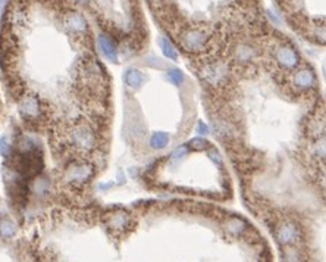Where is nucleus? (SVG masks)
Returning a JSON list of instances; mask_svg holds the SVG:
<instances>
[{"label": "nucleus", "instance_id": "f257e3e1", "mask_svg": "<svg viewBox=\"0 0 326 262\" xmlns=\"http://www.w3.org/2000/svg\"><path fill=\"white\" fill-rule=\"evenodd\" d=\"M18 112L24 122L30 125H39L46 119L44 102L34 93L21 94L18 100Z\"/></svg>", "mask_w": 326, "mask_h": 262}, {"label": "nucleus", "instance_id": "f03ea898", "mask_svg": "<svg viewBox=\"0 0 326 262\" xmlns=\"http://www.w3.org/2000/svg\"><path fill=\"white\" fill-rule=\"evenodd\" d=\"M179 40L187 52H200L207 43V36L200 28H188L179 36Z\"/></svg>", "mask_w": 326, "mask_h": 262}, {"label": "nucleus", "instance_id": "7ed1b4c3", "mask_svg": "<svg viewBox=\"0 0 326 262\" xmlns=\"http://www.w3.org/2000/svg\"><path fill=\"white\" fill-rule=\"evenodd\" d=\"M64 25H65L68 31L75 33V34H83L88 30L86 18L78 12H68L65 18H64Z\"/></svg>", "mask_w": 326, "mask_h": 262}, {"label": "nucleus", "instance_id": "20e7f679", "mask_svg": "<svg viewBox=\"0 0 326 262\" xmlns=\"http://www.w3.org/2000/svg\"><path fill=\"white\" fill-rule=\"evenodd\" d=\"M276 61L283 68H294L298 64V55L291 46H279L276 50Z\"/></svg>", "mask_w": 326, "mask_h": 262}, {"label": "nucleus", "instance_id": "39448f33", "mask_svg": "<svg viewBox=\"0 0 326 262\" xmlns=\"http://www.w3.org/2000/svg\"><path fill=\"white\" fill-rule=\"evenodd\" d=\"M97 43H99V49L102 50V53L108 58L109 61H112V62L118 61L116 47H115V44H113V42L109 37H106V36H99Z\"/></svg>", "mask_w": 326, "mask_h": 262}, {"label": "nucleus", "instance_id": "423d86ee", "mask_svg": "<svg viewBox=\"0 0 326 262\" xmlns=\"http://www.w3.org/2000/svg\"><path fill=\"white\" fill-rule=\"evenodd\" d=\"M17 224L11 218H0V237L3 240H11L17 236Z\"/></svg>", "mask_w": 326, "mask_h": 262}, {"label": "nucleus", "instance_id": "0eeeda50", "mask_svg": "<svg viewBox=\"0 0 326 262\" xmlns=\"http://www.w3.org/2000/svg\"><path fill=\"white\" fill-rule=\"evenodd\" d=\"M125 81L130 84V86H134V87H138L143 81V74L137 69H130L125 75Z\"/></svg>", "mask_w": 326, "mask_h": 262}, {"label": "nucleus", "instance_id": "6e6552de", "mask_svg": "<svg viewBox=\"0 0 326 262\" xmlns=\"http://www.w3.org/2000/svg\"><path fill=\"white\" fill-rule=\"evenodd\" d=\"M159 44H160V47H162L165 56H168V58H171V59H176V50H175L174 46L171 44V42H168L166 39H160V40H159Z\"/></svg>", "mask_w": 326, "mask_h": 262}, {"label": "nucleus", "instance_id": "1a4fd4ad", "mask_svg": "<svg viewBox=\"0 0 326 262\" xmlns=\"http://www.w3.org/2000/svg\"><path fill=\"white\" fill-rule=\"evenodd\" d=\"M152 145L156 149H162L168 145V136L165 133H156L152 137Z\"/></svg>", "mask_w": 326, "mask_h": 262}, {"label": "nucleus", "instance_id": "9d476101", "mask_svg": "<svg viewBox=\"0 0 326 262\" xmlns=\"http://www.w3.org/2000/svg\"><path fill=\"white\" fill-rule=\"evenodd\" d=\"M12 152H14V146L11 145V142L6 137H0V155L8 159Z\"/></svg>", "mask_w": 326, "mask_h": 262}, {"label": "nucleus", "instance_id": "9b49d317", "mask_svg": "<svg viewBox=\"0 0 326 262\" xmlns=\"http://www.w3.org/2000/svg\"><path fill=\"white\" fill-rule=\"evenodd\" d=\"M168 75H169V78L174 81L175 84H179V83L184 81V75H182V72L179 69H171Z\"/></svg>", "mask_w": 326, "mask_h": 262}, {"label": "nucleus", "instance_id": "f8f14e48", "mask_svg": "<svg viewBox=\"0 0 326 262\" xmlns=\"http://www.w3.org/2000/svg\"><path fill=\"white\" fill-rule=\"evenodd\" d=\"M77 3H81V5H86V3H88V0H75Z\"/></svg>", "mask_w": 326, "mask_h": 262}, {"label": "nucleus", "instance_id": "ddd939ff", "mask_svg": "<svg viewBox=\"0 0 326 262\" xmlns=\"http://www.w3.org/2000/svg\"><path fill=\"white\" fill-rule=\"evenodd\" d=\"M5 2H6V0H0V12H2V9H3V6H5Z\"/></svg>", "mask_w": 326, "mask_h": 262}, {"label": "nucleus", "instance_id": "4468645a", "mask_svg": "<svg viewBox=\"0 0 326 262\" xmlns=\"http://www.w3.org/2000/svg\"><path fill=\"white\" fill-rule=\"evenodd\" d=\"M0 110H2V100H0Z\"/></svg>", "mask_w": 326, "mask_h": 262}]
</instances>
